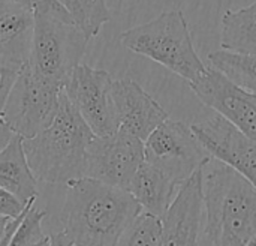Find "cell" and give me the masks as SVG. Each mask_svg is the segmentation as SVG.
Segmentation results:
<instances>
[{"label": "cell", "instance_id": "obj_1", "mask_svg": "<svg viewBox=\"0 0 256 246\" xmlns=\"http://www.w3.org/2000/svg\"><path fill=\"white\" fill-rule=\"evenodd\" d=\"M66 186L62 233L74 246H116L141 213L138 203L124 189L88 177L75 179Z\"/></svg>", "mask_w": 256, "mask_h": 246}, {"label": "cell", "instance_id": "obj_2", "mask_svg": "<svg viewBox=\"0 0 256 246\" xmlns=\"http://www.w3.org/2000/svg\"><path fill=\"white\" fill-rule=\"evenodd\" d=\"M204 233L212 246H248L256 237V189L231 167L210 158L201 168Z\"/></svg>", "mask_w": 256, "mask_h": 246}, {"label": "cell", "instance_id": "obj_3", "mask_svg": "<svg viewBox=\"0 0 256 246\" xmlns=\"http://www.w3.org/2000/svg\"><path fill=\"white\" fill-rule=\"evenodd\" d=\"M94 138L64 92L52 123L36 137L22 140L28 167L36 180L51 185L82 177L87 147Z\"/></svg>", "mask_w": 256, "mask_h": 246}, {"label": "cell", "instance_id": "obj_4", "mask_svg": "<svg viewBox=\"0 0 256 246\" xmlns=\"http://www.w3.org/2000/svg\"><path fill=\"white\" fill-rule=\"evenodd\" d=\"M120 42L124 48L162 65L189 84L207 71L194 47L188 20L180 9L162 12L144 24L124 30Z\"/></svg>", "mask_w": 256, "mask_h": 246}, {"label": "cell", "instance_id": "obj_5", "mask_svg": "<svg viewBox=\"0 0 256 246\" xmlns=\"http://www.w3.org/2000/svg\"><path fill=\"white\" fill-rule=\"evenodd\" d=\"M88 36L75 24L34 15L28 68L48 84L64 89L75 68L81 65Z\"/></svg>", "mask_w": 256, "mask_h": 246}, {"label": "cell", "instance_id": "obj_6", "mask_svg": "<svg viewBox=\"0 0 256 246\" xmlns=\"http://www.w3.org/2000/svg\"><path fill=\"white\" fill-rule=\"evenodd\" d=\"M62 92V89L40 80L24 63L0 119L14 135L22 140L33 138L56 119Z\"/></svg>", "mask_w": 256, "mask_h": 246}, {"label": "cell", "instance_id": "obj_7", "mask_svg": "<svg viewBox=\"0 0 256 246\" xmlns=\"http://www.w3.org/2000/svg\"><path fill=\"white\" fill-rule=\"evenodd\" d=\"M210 159L190 126L166 120L144 141V161L168 174L178 186Z\"/></svg>", "mask_w": 256, "mask_h": 246}, {"label": "cell", "instance_id": "obj_8", "mask_svg": "<svg viewBox=\"0 0 256 246\" xmlns=\"http://www.w3.org/2000/svg\"><path fill=\"white\" fill-rule=\"evenodd\" d=\"M142 162L144 141L118 129L108 137L92 140L86 153L82 177L128 191Z\"/></svg>", "mask_w": 256, "mask_h": 246}, {"label": "cell", "instance_id": "obj_9", "mask_svg": "<svg viewBox=\"0 0 256 246\" xmlns=\"http://www.w3.org/2000/svg\"><path fill=\"white\" fill-rule=\"evenodd\" d=\"M111 74L88 65H78L63 92L94 137H108L118 131L112 101Z\"/></svg>", "mask_w": 256, "mask_h": 246}, {"label": "cell", "instance_id": "obj_10", "mask_svg": "<svg viewBox=\"0 0 256 246\" xmlns=\"http://www.w3.org/2000/svg\"><path fill=\"white\" fill-rule=\"evenodd\" d=\"M196 98L230 122L237 131L256 141V95L238 87L213 68L189 84Z\"/></svg>", "mask_w": 256, "mask_h": 246}, {"label": "cell", "instance_id": "obj_11", "mask_svg": "<svg viewBox=\"0 0 256 246\" xmlns=\"http://www.w3.org/2000/svg\"><path fill=\"white\" fill-rule=\"evenodd\" d=\"M190 128L210 158L231 167L256 189V141L243 135L219 114Z\"/></svg>", "mask_w": 256, "mask_h": 246}, {"label": "cell", "instance_id": "obj_12", "mask_svg": "<svg viewBox=\"0 0 256 246\" xmlns=\"http://www.w3.org/2000/svg\"><path fill=\"white\" fill-rule=\"evenodd\" d=\"M111 101L118 129L141 141L170 119L162 105L132 78L112 81Z\"/></svg>", "mask_w": 256, "mask_h": 246}, {"label": "cell", "instance_id": "obj_13", "mask_svg": "<svg viewBox=\"0 0 256 246\" xmlns=\"http://www.w3.org/2000/svg\"><path fill=\"white\" fill-rule=\"evenodd\" d=\"M202 173L198 170L186 180L162 218L159 246H198L202 222Z\"/></svg>", "mask_w": 256, "mask_h": 246}, {"label": "cell", "instance_id": "obj_14", "mask_svg": "<svg viewBox=\"0 0 256 246\" xmlns=\"http://www.w3.org/2000/svg\"><path fill=\"white\" fill-rule=\"evenodd\" d=\"M178 188L168 174L144 161L132 179L128 192L138 203L141 212L162 219L172 204Z\"/></svg>", "mask_w": 256, "mask_h": 246}, {"label": "cell", "instance_id": "obj_15", "mask_svg": "<svg viewBox=\"0 0 256 246\" xmlns=\"http://www.w3.org/2000/svg\"><path fill=\"white\" fill-rule=\"evenodd\" d=\"M34 15L12 0H0V57L26 63L30 56Z\"/></svg>", "mask_w": 256, "mask_h": 246}, {"label": "cell", "instance_id": "obj_16", "mask_svg": "<svg viewBox=\"0 0 256 246\" xmlns=\"http://www.w3.org/2000/svg\"><path fill=\"white\" fill-rule=\"evenodd\" d=\"M0 188L24 204L34 201L39 195L38 180L28 167L22 138L18 135H14L0 150Z\"/></svg>", "mask_w": 256, "mask_h": 246}, {"label": "cell", "instance_id": "obj_17", "mask_svg": "<svg viewBox=\"0 0 256 246\" xmlns=\"http://www.w3.org/2000/svg\"><path fill=\"white\" fill-rule=\"evenodd\" d=\"M220 45L225 51L256 56V2L222 15Z\"/></svg>", "mask_w": 256, "mask_h": 246}, {"label": "cell", "instance_id": "obj_18", "mask_svg": "<svg viewBox=\"0 0 256 246\" xmlns=\"http://www.w3.org/2000/svg\"><path fill=\"white\" fill-rule=\"evenodd\" d=\"M207 57L213 69L224 74L238 87L256 95V56L218 50L208 53Z\"/></svg>", "mask_w": 256, "mask_h": 246}, {"label": "cell", "instance_id": "obj_19", "mask_svg": "<svg viewBox=\"0 0 256 246\" xmlns=\"http://www.w3.org/2000/svg\"><path fill=\"white\" fill-rule=\"evenodd\" d=\"M70 15L74 24L81 29L88 39L99 35L102 27L111 21L106 0H57Z\"/></svg>", "mask_w": 256, "mask_h": 246}, {"label": "cell", "instance_id": "obj_20", "mask_svg": "<svg viewBox=\"0 0 256 246\" xmlns=\"http://www.w3.org/2000/svg\"><path fill=\"white\" fill-rule=\"evenodd\" d=\"M162 228L160 218L141 212L124 230L116 246H159Z\"/></svg>", "mask_w": 256, "mask_h": 246}, {"label": "cell", "instance_id": "obj_21", "mask_svg": "<svg viewBox=\"0 0 256 246\" xmlns=\"http://www.w3.org/2000/svg\"><path fill=\"white\" fill-rule=\"evenodd\" d=\"M46 212L36 209L33 204L26 212L24 219L15 230L14 236L10 237L8 246H36L44 237L42 221L45 219Z\"/></svg>", "mask_w": 256, "mask_h": 246}, {"label": "cell", "instance_id": "obj_22", "mask_svg": "<svg viewBox=\"0 0 256 246\" xmlns=\"http://www.w3.org/2000/svg\"><path fill=\"white\" fill-rule=\"evenodd\" d=\"M12 2H15L20 6L26 8L33 15L51 17V18H57L60 21L74 24L70 15L68 14V11L57 0H12Z\"/></svg>", "mask_w": 256, "mask_h": 246}, {"label": "cell", "instance_id": "obj_23", "mask_svg": "<svg viewBox=\"0 0 256 246\" xmlns=\"http://www.w3.org/2000/svg\"><path fill=\"white\" fill-rule=\"evenodd\" d=\"M21 69H22V63L0 57V114L20 77Z\"/></svg>", "mask_w": 256, "mask_h": 246}, {"label": "cell", "instance_id": "obj_24", "mask_svg": "<svg viewBox=\"0 0 256 246\" xmlns=\"http://www.w3.org/2000/svg\"><path fill=\"white\" fill-rule=\"evenodd\" d=\"M30 203H34V201H30ZM30 203L24 204L18 198H15L12 194H9L6 189L0 188V216L2 218L15 219L18 216H21Z\"/></svg>", "mask_w": 256, "mask_h": 246}, {"label": "cell", "instance_id": "obj_25", "mask_svg": "<svg viewBox=\"0 0 256 246\" xmlns=\"http://www.w3.org/2000/svg\"><path fill=\"white\" fill-rule=\"evenodd\" d=\"M33 203H30L28 204V207L26 209V212L30 209V206H32ZM26 212L21 215V216H18V218H15V219H12L10 222H9V225H8V230H6V234H4V237L0 240V246H8V243H9V240H10V237L14 236V233H15V230L18 228V225L21 224V221L24 219V215H26Z\"/></svg>", "mask_w": 256, "mask_h": 246}, {"label": "cell", "instance_id": "obj_26", "mask_svg": "<svg viewBox=\"0 0 256 246\" xmlns=\"http://www.w3.org/2000/svg\"><path fill=\"white\" fill-rule=\"evenodd\" d=\"M14 137V134L9 131V128L3 123V120L0 119V150L9 143V140Z\"/></svg>", "mask_w": 256, "mask_h": 246}, {"label": "cell", "instance_id": "obj_27", "mask_svg": "<svg viewBox=\"0 0 256 246\" xmlns=\"http://www.w3.org/2000/svg\"><path fill=\"white\" fill-rule=\"evenodd\" d=\"M51 246H74L64 236L63 233H57L51 236Z\"/></svg>", "mask_w": 256, "mask_h": 246}, {"label": "cell", "instance_id": "obj_28", "mask_svg": "<svg viewBox=\"0 0 256 246\" xmlns=\"http://www.w3.org/2000/svg\"><path fill=\"white\" fill-rule=\"evenodd\" d=\"M12 219H8V218H2L0 216V240L4 237V234H6V230H8V225H9V222H10Z\"/></svg>", "mask_w": 256, "mask_h": 246}, {"label": "cell", "instance_id": "obj_29", "mask_svg": "<svg viewBox=\"0 0 256 246\" xmlns=\"http://www.w3.org/2000/svg\"><path fill=\"white\" fill-rule=\"evenodd\" d=\"M36 246H51V237H48V236H45L39 243Z\"/></svg>", "mask_w": 256, "mask_h": 246}, {"label": "cell", "instance_id": "obj_30", "mask_svg": "<svg viewBox=\"0 0 256 246\" xmlns=\"http://www.w3.org/2000/svg\"><path fill=\"white\" fill-rule=\"evenodd\" d=\"M248 246H256V237L255 239H254V240H252V242H250V243H249V245Z\"/></svg>", "mask_w": 256, "mask_h": 246}]
</instances>
